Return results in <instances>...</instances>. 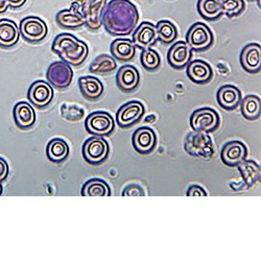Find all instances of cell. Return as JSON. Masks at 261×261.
I'll use <instances>...</instances> for the list:
<instances>
[{
	"label": "cell",
	"instance_id": "6da1fadb",
	"mask_svg": "<svg viewBox=\"0 0 261 261\" xmlns=\"http://www.w3.org/2000/svg\"><path fill=\"white\" fill-rule=\"evenodd\" d=\"M139 21V12L129 0H111L107 4L101 24L111 36L123 37L132 34Z\"/></svg>",
	"mask_w": 261,
	"mask_h": 261
},
{
	"label": "cell",
	"instance_id": "7a4b0ae2",
	"mask_svg": "<svg viewBox=\"0 0 261 261\" xmlns=\"http://www.w3.org/2000/svg\"><path fill=\"white\" fill-rule=\"evenodd\" d=\"M51 50L73 67L81 66L89 55L88 45L71 34L58 35L53 42Z\"/></svg>",
	"mask_w": 261,
	"mask_h": 261
},
{
	"label": "cell",
	"instance_id": "3957f363",
	"mask_svg": "<svg viewBox=\"0 0 261 261\" xmlns=\"http://www.w3.org/2000/svg\"><path fill=\"white\" fill-rule=\"evenodd\" d=\"M184 149L186 153L194 158L210 160L213 158L215 148L211 137L206 133L191 132L184 141Z\"/></svg>",
	"mask_w": 261,
	"mask_h": 261
},
{
	"label": "cell",
	"instance_id": "277c9868",
	"mask_svg": "<svg viewBox=\"0 0 261 261\" xmlns=\"http://www.w3.org/2000/svg\"><path fill=\"white\" fill-rule=\"evenodd\" d=\"M189 122L193 132L211 134L220 127L221 118L214 109L206 107L193 111Z\"/></svg>",
	"mask_w": 261,
	"mask_h": 261
},
{
	"label": "cell",
	"instance_id": "5b68a950",
	"mask_svg": "<svg viewBox=\"0 0 261 261\" xmlns=\"http://www.w3.org/2000/svg\"><path fill=\"white\" fill-rule=\"evenodd\" d=\"M185 42L191 48V50L203 53L212 46L214 36L208 25L202 22H195L189 28L186 34Z\"/></svg>",
	"mask_w": 261,
	"mask_h": 261
},
{
	"label": "cell",
	"instance_id": "8992f818",
	"mask_svg": "<svg viewBox=\"0 0 261 261\" xmlns=\"http://www.w3.org/2000/svg\"><path fill=\"white\" fill-rule=\"evenodd\" d=\"M110 154V146L102 137L92 136L83 145V157L87 163L97 166L102 164Z\"/></svg>",
	"mask_w": 261,
	"mask_h": 261
},
{
	"label": "cell",
	"instance_id": "52a82bcc",
	"mask_svg": "<svg viewBox=\"0 0 261 261\" xmlns=\"http://www.w3.org/2000/svg\"><path fill=\"white\" fill-rule=\"evenodd\" d=\"M85 127L92 136H110L115 129V120L108 112L96 111L85 119Z\"/></svg>",
	"mask_w": 261,
	"mask_h": 261
},
{
	"label": "cell",
	"instance_id": "ba28073f",
	"mask_svg": "<svg viewBox=\"0 0 261 261\" xmlns=\"http://www.w3.org/2000/svg\"><path fill=\"white\" fill-rule=\"evenodd\" d=\"M20 36L29 43H39L44 40L48 34L46 23L39 17L29 16L21 20Z\"/></svg>",
	"mask_w": 261,
	"mask_h": 261
},
{
	"label": "cell",
	"instance_id": "9c48e42d",
	"mask_svg": "<svg viewBox=\"0 0 261 261\" xmlns=\"http://www.w3.org/2000/svg\"><path fill=\"white\" fill-rule=\"evenodd\" d=\"M145 113V108L139 100H130L122 105L116 113L117 124L121 128H128L138 123Z\"/></svg>",
	"mask_w": 261,
	"mask_h": 261
},
{
	"label": "cell",
	"instance_id": "30bf717a",
	"mask_svg": "<svg viewBox=\"0 0 261 261\" xmlns=\"http://www.w3.org/2000/svg\"><path fill=\"white\" fill-rule=\"evenodd\" d=\"M47 82L57 89H66L73 80V70L70 65L63 61L54 62L46 72Z\"/></svg>",
	"mask_w": 261,
	"mask_h": 261
},
{
	"label": "cell",
	"instance_id": "8fae6325",
	"mask_svg": "<svg viewBox=\"0 0 261 261\" xmlns=\"http://www.w3.org/2000/svg\"><path fill=\"white\" fill-rule=\"evenodd\" d=\"M108 0H83L81 14L85 19V25L91 31L100 29L102 12Z\"/></svg>",
	"mask_w": 261,
	"mask_h": 261
},
{
	"label": "cell",
	"instance_id": "7c38bea8",
	"mask_svg": "<svg viewBox=\"0 0 261 261\" xmlns=\"http://www.w3.org/2000/svg\"><path fill=\"white\" fill-rule=\"evenodd\" d=\"M134 149L140 155H149L156 149L158 137L153 128L142 126L137 128L132 136Z\"/></svg>",
	"mask_w": 261,
	"mask_h": 261
},
{
	"label": "cell",
	"instance_id": "4fadbf2b",
	"mask_svg": "<svg viewBox=\"0 0 261 261\" xmlns=\"http://www.w3.org/2000/svg\"><path fill=\"white\" fill-rule=\"evenodd\" d=\"M29 100L37 108L43 109L47 107L54 98L53 86L44 81H36L29 88Z\"/></svg>",
	"mask_w": 261,
	"mask_h": 261
},
{
	"label": "cell",
	"instance_id": "5bb4252c",
	"mask_svg": "<svg viewBox=\"0 0 261 261\" xmlns=\"http://www.w3.org/2000/svg\"><path fill=\"white\" fill-rule=\"evenodd\" d=\"M192 59V50L184 41L175 42L167 51L169 66L176 70L184 69Z\"/></svg>",
	"mask_w": 261,
	"mask_h": 261
},
{
	"label": "cell",
	"instance_id": "9a60e30c",
	"mask_svg": "<svg viewBox=\"0 0 261 261\" xmlns=\"http://www.w3.org/2000/svg\"><path fill=\"white\" fill-rule=\"evenodd\" d=\"M248 157V148L242 141L234 140L227 142L221 151L222 162L228 167H236Z\"/></svg>",
	"mask_w": 261,
	"mask_h": 261
},
{
	"label": "cell",
	"instance_id": "2e32d148",
	"mask_svg": "<svg viewBox=\"0 0 261 261\" xmlns=\"http://www.w3.org/2000/svg\"><path fill=\"white\" fill-rule=\"evenodd\" d=\"M140 81V73L133 65H123L117 71L116 85L124 93L134 92L138 88Z\"/></svg>",
	"mask_w": 261,
	"mask_h": 261
},
{
	"label": "cell",
	"instance_id": "e0dca14e",
	"mask_svg": "<svg viewBox=\"0 0 261 261\" xmlns=\"http://www.w3.org/2000/svg\"><path fill=\"white\" fill-rule=\"evenodd\" d=\"M239 62L245 71L251 74L259 73L261 70V46L258 43L246 45L239 56Z\"/></svg>",
	"mask_w": 261,
	"mask_h": 261
},
{
	"label": "cell",
	"instance_id": "ac0fdd59",
	"mask_svg": "<svg viewBox=\"0 0 261 261\" xmlns=\"http://www.w3.org/2000/svg\"><path fill=\"white\" fill-rule=\"evenodd\" d=\"M188 79L197 85H206L213 77V70L210 65L203 60H193L186 66Z\"/></svg>",
	"mask_w": 261,
	"mask_h": 261
},
{
	"label": "cell",
	"instance_id": "d6986e66",
	"mask_svg": "<svg viewBox=\"0 0 261 261\" xmlns=\"http://www.w3.org/2000/svg\"><path fill=\"white\" fill-rule=\"evenodd\" d=\"M216 99L221 108L226 111H233L241 105L243 99L242 91L234 85L222 86L216 93Z\"/></svg>",
	"mask_w": 261,
	"mask_h": 261
},
{
	"label": "cell",
	"instance_id": "ffe728a7",
	"mask_svg": "<svg viewBox=\"0 0 261 261\" xmlns=\"http://www.w3.org/2000/svg\"><path fill=\"white\" fill-rule=\"evenodd\" d=\"M157 40L156 27L153 23L147 22V21L142 22L133 34L134 45L140 49H146L154 46Z\"/></svg>",
	"mask_w": 261,
	"mask_h": 261
},
{
	"label": "cell",
	"instance_id": "44dd1931",
	"mask_svg": "<svg viewBox=\"0 0 261 261\" xmlns=\"http://www.w3.org/2000/svg\"><path fill=\"white\" fill-rule=\"evenodd\" d=\"M13 116L16 125L21 129H29L36 123V112L27 101H19L15 105Z\"/></svg>",
	"mask_w": 261,
	"mask_h": 261
},
{
	"label": "cell",
	"instance_id": "7402d4cb",
	"mask_svg": "<svg viewBox=\"0 0 261 261\" xmlns=\"http://www.w3.org/2000/svg\"><path fill=\"white\" fill-rule=\"evenodd\" d=\"M80 91L84 98L89 101H95L103 94V85L95 76L85 75L79 79Z\"/></svg>",
	"mask_w": 261,
	"mask_h": 261
},
{
	"label": "cell",
	"instance_id": "603a6c76",
	"mask_svg": "<svg viewBox=\"0 0 261 261\" xmlns=\"http://www.w3.org/2000/svg\"><path fill=\"white\" fill-rule=\"evenodd\" d=\"M20 39V30L12 20H0V47H14Z\"/></svg>",
	"mask_w": 261,
	"mask_h": 261
},
{
	"label": "cell",
	"instance_id": "cb8c5ba5",
	"mask_svg": "<svg viewBox=\"0 0 261 261\" xmlns=\"http://www.w3.org/2000/svg\"><path fill=\"white\" fill-rule=\"evenodd\" d=\"M112 57L119 62L132 61L136 55V47L133 41L129 39H116L110 45Z\"/></svg>",
	"mask_w": 261,
	"mask_h": 261
},
{
	"label": "cell",
	"instance_id": "d4e9b609",
	"mask_svg": "<svg viewBox=\"0 0 261 261\" xmlns=\"http://www.w3.org/2000/svg\"><path fill=\"white\" fill-rule=\"evenodd\" d=\"M56 21L59 27L68 30H75L85 25L84 17L73 9L60 11L56 16Z\"/></svg>",
	"mask_w": 261,
	"mask_h": 261
},
{
	"label": "cell",
	"instance_id": "484cf974",
	"mask_svg": "<svg viewBox=\"0 0 261 261\" xmlns=\"http://www.w3.org/2000/svg\"><path fill=\"white\" fill-rule=\"evenodd\" d=\"M239 172H241L244 183L247 187H252L261 180V169L253 160H244L237 165Z\"/></svg>",
	"mask_w": 261,
	"mask_h": 261
},
{
	"label": "cell",
	"instance_id": "4316f807",
	"mask_svg": "<svg viewBox=\"0 0 261 261\" xmlns=\"http://www.w3.org/2000/svg\"><path fill=\"white\" fill-rule=\"evenodd\" d=\"M69 151L67 142L60 138L50 140L46 146V156L54 163H61L66 160L69 156Z\"/></svg>",
	"mask_w": 261,
	"mask_h": 261
},
{
	"label": "cell",
	"instance_id": "83f0119b",
	"mask_svg": "<svg viewBox=\"0 0 261 261\" xmlns=\"http://www.w3.org/2000/svg\"><path fill=\"white\" fill-rule=\"evenodd\" d=\"M197 10L200 16L207 21L219 20L223 15L221 0H198Z\"/></svg>",
	"mask_w": 261,
	"mask_h": 261
},
{
	"label": "cell",
	"instance_id": "f1b7e54d",
	"mask_svg": "<svg viewBox=\"0 0 261 261\" xmlns=\"http://www.w3.org/2000/svg\"><path fill=\"white\" fill-rule=\"evenodd\" d=\"M116 69V60L109 55H100L96 57L89 66V71L93 74H110Z\"/></svg>",
	"mask_w": 261,
	"mask_h": 261
},
{
	"label": "cell",
	"instance_id": "f546056e",
	"mask_svg": "<svg viewBox=\"0 0 261 261\" xmlns=\"http://www.w3.org/2000/svg\"><path fill=\"white\" fill-rule=\"evenodd\" d=\"M241 112L247 120H257L261 116V99L257 95H248L241 101Z\"/></svg>",
	"mask_w": 261,
	"mask_h": 261
},
{
	"label": "cell",
	"instance_id": "4dcf8cb0",
	"mask_svg": "<svg viewBox=\"0 0 261 261\" xmlns=\"http://www.w3.org/2000/svg\"><path fill=\"white\" fill-rule=\"evenodd\" d=\"M83 197H110L111 189L109 184L100 179H91L82 187Z\"/></svg>",
	"mask_w": 261,
	"mask_h": 261
},
{
	"label": "cell",
	"instance_id": "1f68e13d",
	"mask_svg": "<svg viewBox=\"0 0 261 261\" xmlns=\"http://www.w3.org/2000/svg\"><path fill=\"white\" fill-rule=\"evenodd\" d=\"M157 32V38L164 44H170L175 42L178 37V31L176 25L168 20H160L155 25Z\"/></svg>",
	"mask_w": 261,
	"mask_h": 261
},
{
	"label": "cell",
	"instance_id": "d6a6232c",
	"mask_svg": "<svg viewBox=\"0 0 261 261\" xmlns=\"http://www.w3.org/2000/svg\"><path fill=\"white\" fill-rule=\"evenodd\" d=\"M140 62L142 67L149 72L157 71L161 66V59L159 54L151 48L142 49Z\"/></svg>",
	"mask_w": 261,
	"mask_h": 261
},
{
	"label": "cell",
	"instance_id": "836d02e7",
	"mask_svg": "<svg viewBox=\"0 0 261 261\" xmlns=\"http://www.w3.org/2000/svg\"><path fill=\"white\" fill-rule=\"evenodd\" d=\"M223 14L229 18L237 17L245 12L246 4L244 0H221Z\"/></svg>",
	"mask_w": 261,
	"mask_h": 261
},
{
	"label": "cell",
	"instance_id": "e575fe53",
	"mask_svg": "<svg viewBox=\"0 0 261 261\" xmlns=\"http://www.w3.org/2000/svg\"><path fill=\"white\" fill-rule=\"evenodd\" d=\"M61 115L64 119L69 121H80L84 118L85 111L81 107L64 103L61 107Z\"/></svg>",
	"mask_w": 261,
	"mask_h": 261
},
{
	"label": "cell",
	"instance_id": "d590c367",
	"mask_svg": "<svg viewBox=\"0 0 261 261\" xmlns=\"http://www.w3.org/2000/svg\"><path fill=\"white\" fill-rule=\"evenodd\" d=\"M121 195L122 197H144L145 192L140 185L129 184L123 189Z\"/></svg>",
	"mask_w": 261,
	"mask_h": 261
},
{
	"label": "cell",
	"instance_id": "8d00e7d4",
	"mask_svg": "<svg viewBox=\"0 0 261 261\" xmlns=\"http://www.w3.org/2000/svg\"><path fill=\"white\" fill-rule=\"evenodd\" d=\"M186 194H187V197H207L208 195L206 190L199 185L190 186L188 188Z\"/></svg>",
	"mask_w": 261,
	"mask_h": 261
},
{
	"label": "cell",
	"instance_id": "74e56055",
	"mask_svg": "<svg viewBox=\"0 0 261 261\" xmlns=\"http://www.w3.org/2000/svg\"><path fill=\"white\" fill-rule=\"evenodd\" d=\"M10 173V167L8 162L0 157V182H4L8 179Z\"/></svg>",
	"mask_w": 261,
	"mask_h": 261
},
{
	"label": "cell",
	"instance_id": "f35d334b",
	"mask_svg": "<svg viewBox=\"0 0 261 261\" xmlns=\"http://www.w3.org/2000/svg\"><path fill=\"white\" fill-rule=\"evenodd\" d=\"M7 3L10 8L19 9L27 3V0H7Z\"/></svg>",
	"mask_w": 261,
	"mask_h": 261
},
{
	"label": "cell",
	"instance_id": "ab89813d",
	"mask_svg": "<svg viewBox=\"0 0 261 261\" xmlns=\"http://www.w3.org/2000/svg\"><path fill=\"white\" fill-rule=\"evenodd\" d=\"M9 5L7 3V0H0V14H4L8 11Z\"/></svg>",
	"mask_w": 261,
	"mask_h": 261
},
{
	"label": "cell",
	"instance_id": "60d3db41",
	"mask_svg": "<svg viewBox=\"0 0 261 261\" xmlns=\"http://www.w3.org/2000/svg\"><path fill=\"white\" fill-rule=\"evenodd\" d=\"M3 185H2V182H0V195H2L3 194Z\"/></svg>",
	"mask_w": 261,
	"mask_h": 261
},
{
	"label": "cell",
	"instance_id": "b9f144b4",
	"mask_svg": "<svg viewBox=\"0 0 261 261\" xmlns=\"http://www.w3.org/2000/svg\"><path fill=\"white\" fill-rule=\"evenodd\" d=\"M248 2H250V3H253V2H257V3H259V4H260V0H248Z\"/></svg>",
	"mask_w": 261,
	"mask_h": 261
}]
</instances>
